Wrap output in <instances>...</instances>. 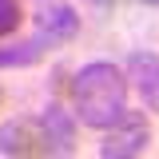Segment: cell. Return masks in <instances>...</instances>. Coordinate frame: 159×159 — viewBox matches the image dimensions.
<instances>
[{"mask_svg":"<svg viewBox=\"0 0 159 159\" xmlns=\"http://www.w3.org/2000/svg\"><path fill=\"white\" fill-rule=\"evenodd\" d=\"M72 103L88 127L107 131L127 111V76L107 60H92L72 80Z\"/></svg>","mask_w":159,"mask_h":159,"instance_id":"1","label":"cell"},{"mask_svg":"<svg viewBox=\"0 0 159 159\" xmlns=\"http://www.w3.org/2000/svg\"><path fill=\"white\" fill-rule=\"evenodd\" d=\"M151 143V127L139 111H123V116L103 131V143H99V155L103 159H131L143 155Z\"/></svg>","mask_w":159,"mask_h":159,"instance_id":"2","label":"cell"},{"mask_svg":"<svg viewBox=\"0 0 159 159\" xmlns=\"http://www.w3.org/2000/svg\"><path fill=\"white\" fill-rule=\"evenodd\" d=\"M0 155L8 159H40L48 155V139L36 119H8L0 127Z\"/></svg>","mask_w":159,"mask_h":159,"instance_id":"3","label":"cell"},{"mask_svg":"<svg viewBox=\"0 0 159 159\" xmlns=\"http://www.w3.org/2000/svg\"><path fill=\"white\" fill-rule=\"evenodd\" d=\"M127 80L139 92L143 107H151L159 116V56L155 52H131L127 56Z\"/></svg>","mask_w":159,"mask_h":159,"instance_id":"4","label":"cell"},{"mask_svg":"<svg viewBox=\"0 0 159 159\" xmlns=\"http://www.w3.org/2000/svg\"><path fill=\"white\" fill-rule=\"evenodd\" d=\"M44 139H48V155H72L76 151V119L72 111H64L60 103H48L40 116Z\"/></svg>","mask_w":159,"mask_h":159,"instance_id":"5","label":"cell"},{"mask_svg":"<svg viewBox=\"0 0 159 159\" xmlns=\"http://www.w3.org/2000/svg\"><path fill=\"white\" fill-rule=\"evenodd\" d=\"M36 36H44L48 44H68L80 36V12L72 4H48L36 16Z\"/></svg>","mask_w":159,"mask_h":159,"instance_id":"6","label":"cell"},{"mask_svg":"<svg viewBox=\"0 0 159 159\" xmlns=\"http://www.w3.org/2000/svg\"><path fill=\"white\" fill-rule=\"evenodd\" d=\"M52 44L44 36H32V40H20V44H8V48H0V68H32L44 60Z\"/></svg>","mask_w":159,"mask_h":159,"instance_id":"7","label":"cell"},{"mask_svg":"<svg viewBox=\"0 0 159 159\" xmlns=\"http://www.w3.org/2000/svg\"><path fill=\"white\" fill-rule=\"evenodd\" d=\"M20 24H24V8H20V0H0V40H8Z\"/></svg>","mask_w":159,"mask_h":159,"instance_id":"8","label":"cell"},{"mask_svg":"<svg viewBox=\"0 0 159 159\" xmlns=\"http://www.w3.org/2000/svg\"><path fill=\"white\" fill-rule=\"evenodd\" d=\"M143 4H151V8H159V0H143Z\"/></svg>","mask_w":159,"mask_h":159,"instance_id":"9","label":"cell"},{"mask_svg":"<svg viewBox=\"0 0 159 159\" xmlns=\"http://www.w3.org/2000/svg\"><path fill=\"white\" fill-rule=\"evenodd\" d=\"M96 4H107V0H96Z\"/></svg>","mask_w":159,"mask_h":159,"instance_id":"10","label":"cell"},{"mask_svg":"<svg viewBox=\"0 0 159 159\" xmlns=\"http://www.w3.org/2000/svg\"><path fill=\"white\" fill-rule=\"evenodd\" d=\"M0 103H4V92H0Z\"/></svg>","mask_w":159,"mask_h":159,"instance_id":"11","label":"cell"}]
</instances>
